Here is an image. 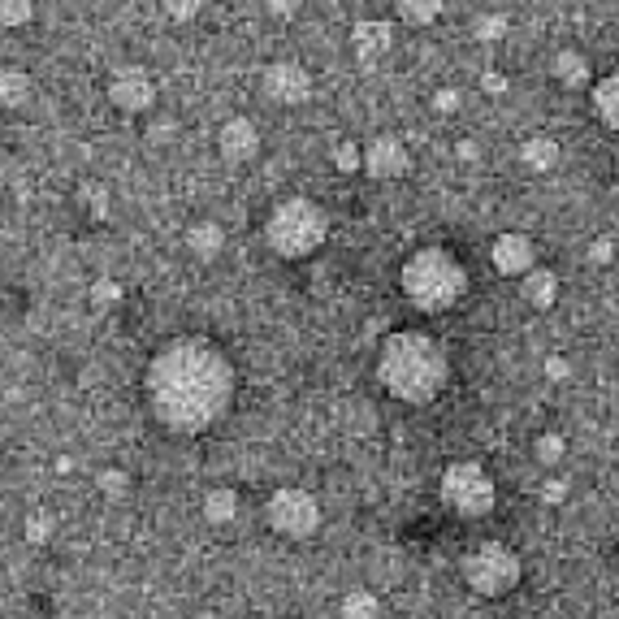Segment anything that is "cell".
<instances>
[{"label":"cell","instance_id":"obj_1","mask_svg":"<svg viewBox=\"0 0 619 619\" xmlns=\"http://www.w3.org/2000/svg\"><path fill=\"white\" fill-rule=\"evenodd\" d=\"M234 364L213 338H169L161 351L148 360L143 373V394L156 416V425L195 438L208 433L234 403Z\"/></svg>","mask_w":619,"mask_h":619},{"label":"cell","instance_id":"obj_2","mask_svg":"<svg viewBox=\"0 0 619 619\" xmlns=\"http://www.w3.org/2000/svg\"><path fill=\"white\" fill-rule=\"evenodd\" d=\"M373 373L390 399L407 407H429L451 381V355H446L442 338L425 334V329H394L381 338Z\"/></svg>","mask_w":619,"mask_h":619},{"label":"cell","instance_id":"obj_3","mask_svg":"<svg viewBox=\"0 0 619 619\" xmlns=\"http://www.w3.org/2000/svg\"><path fill=\"white\" fill-rule=\"evenodd\" d=\"M468 269L451 247L442 243H429V247H416L412 256L403 260L399 269V291L403 299L412 304L416 312H429V316H442L451 312L459 299L468 295Z\"/></svg>","mask_w":619,"mask_h":619},{"label":"cell","instance_id":"obj_4","mask_svg":"<svg viewBox=\"0 0 619 619\" xmlns=\"http://www.w3.org/2000/svg\"><path fill=\"white\" fill-rule=\"evenodd\" d=\"M329 239V217L316 200L291 195V200L273 204L265 217V243L278 260H308L321 252V243Z\"/></svg>","mask_w":619,"mask_h":619},{"label":"cell","instance_id":"obj_5","mask_svg":"<svg viewBox=\"0 0 619 619\" xmlns=\"http://www.w3.org/2000/svg\"><path fill=\"white\" fill-rule=\"evenodd\" d=\"M438 494H442V507L459 520H485L498 507V485L477 459H455V464H446Z\"/></svg>","mask_w":619,"mask_h":619},{"label":"cell","instance_id":"obj_6","mask_svg":"<svg viewBox=\"0 0 619 619\" xmlns=\"http://www.w3.org/2000/svg\"><path fill=\"white\" fill-rule=\"evenodd\" d=\"M459 572H464V585L477 598H507L511 589H520V581H524V563L507 542L472 546L464 563H459Z\"/></svg>","mask_w":619,"mask_h":619},{"label":"cell","instance_id":"obj_7","mask_svg":"<svg viewBox=\"0 0 619 619\" xmlns=\"http://www.w3.org/2000/svg\"><path fill=\"white\" fill-rule=\"evenodd\" d=\"M265 520L286 542H304V537L321 529V503H316V494L304 490V485H282V490L269 494Z\"/></svg>","mask_w":619,"mask_h":619},{"label":"cell","instance_id":"obj_8","mask_svg":"<svg viewBox=\"0 0 619 619\" xmlns=\"http://www.w3.org/2000/svg\"><path fill=\"white\" fill-rule=\"evenodd\" d=\"M260 91H265L269 104L299 109V104L312 100V74L299 61H273L265 70V78H260Z\"/></svg>","mask_w":619,"mask_h":619},{"label":"cell","instance_id":"obj_9","mask_svg":"<svg viewBox=\"0 0 619 619\" xmlns=\"http://www.w3.org/2000/svg\"><path fill=\"white\" fill-rule=\"evenodd\" d=\"M109 104L117 113H148L156 104V78L143 70V65H122L113 78H109Z\"/></svg>","mask_w":619,"mask_h":619},{"label":"cell","instance_id":"obj_10","mask_svg":"<svg viewBox=\"0 0 619 619\" xmlns=\"http://www.w3.org/2000/svg\"><path fill=\"white\" fill-rule=\"evenodd\" d=\"M490 265L498 278H524V273H533L537 269V243L529 239V234H520V230H507V234H498V239L490 243Z\"/></svg>","mask_w":619,"mask_h":619},{"label":"cell","instance_id":"obj_11","mask_svg":"<svg viewBox=\"0 0 619 619\" xmlns=\"http://www.w3.org/2000/svg\"><path fill=\"white\" fill-rule=\"evenodd\" d=\"M412 169V152L399 135H373L364 143V174L377 182H394Z\"/></svg>","mask_w":619,"mask_h":619},{"label":"cell","instance_id":"obj_12","mask_svg":"<svg viewBox=\"0 0 619 619\" xmlns=\"http://www.w3.org/2000/svg\"><path fill=\"white\" fill-rule=\"evenodd\" d=\"M217 152L226 165H247L260 156V130L252 117H230V122H221L217 130Z\"/></svg>","mask_w":619,"mask_h":619},{"label":"cell","instance_id":"obj_13","mask_svg":"<svg viewBox=\"0 0 619 619\" xmlns=\"http://www.w3.org/2000/svg\"><path fill=\"white\" fill-rule=\"evenodd\" d=\"M351 44H355V57L360 61H381L394 48V22H386V18L355 22L351 26Z\"/></svg>","mask_w":619,"mask_h":619},{"label":"cell","instance_id":"obj_14","mask_svg":"<svg viewBox=\"0 0 619 619\" xmlns=\"http://www.w3.org/2000/svg\"><path fill=\"white\" fill-rule=\"evenodd\" d=\"M550 78L568 91H581L594 83V61H589L581 48H559L555 57H550Z\"/></svg>","mask_w":619,"mask_h":619},{"label":"cell","instance_id":"obj_15","mask_svg":"<svg viewBox=\"0 0 619 619\" xmlns=\"http://www.w3.org/2000/svg\"><path fill=\"white\" fill-rule=\"evenodd\" d=\"M559 291H563V282H559L555 269H542V265H537L533 273H524V278H520L524 304L537 308V312H550V308H555V304H559Z\"/></svg>","mask_w":619,"mask_h":619},{"label":"cell","instance_id":"obj_16","mask_svg":"<svg viewBox=\"0 0 619 619\" xmlns=\"http://www.w3.org/2000/svg\"><path fill=\"white\" fill-rule=\"evenodd\" d=\"M559 161H563L559 139H550V135H529V139H524V148H520V165L529 169V174H555Z\"/></svg>","mask_w":619,"mask_h":619},{"label":"cell","instance_id":"obj_17","mask_svg":"<svg viewBox=\"0 0 619 619\" xmlns=\"http://www.w3.org/2000/svg\"><path fill=\"white\" fill-rule=\"evenodd\" d=\"M187 252L195 260H217L221 252H226V230H221L217 221H195V226L187 230Z\"/></svg>","mask_w":619,"mask_h":619},{"label":"cell","instance_id":"obj_18","mask_svg":"<svg viewBox=\"0 0 619 619\" xmlns=\"http://www.w3.org/2000/svg\"><path fill=\"white\" fill-rule=\"evenodd\" d=\"M239 507L243 503H239V494H234L230 485H213V490L204 494V503H200L204 520L217 524V529H221V524H230V520H239Z\"/></svg>","mask_w":619,"mask_h":619},{"label":"cell","instance_id":"obj_19","mask_svg":"<svg viewBox=\"0 0 619 619\" xmlns=\"http://www.w3.org/2000/svg\"><path fill=\"white\" fill-rule=\"evenodd\" d=\"M594 113H598L602 126L619 135V70L594 83Z\"/></svg>","mask_w":619,"mask_h":619},{"label":"cell","instance_id":"obj_20","mask_svg":"<svg viewBox=\"0 0 619 619\" xmlns=\"http://www.w3.org/2000/svg\"><path fill=\"white\" fill-rule=\"evenodd\" d=\"M31 100V74L18 65H0V104L5 109H22Z\"/></svg>","mask_w":619,"mask_h":619},{"label":"cell","instance_id":"obj_21","mask_svg":"<svg viewBox=\"0 0 619 619\" xmlns=\"http://www.w3.org/2000/svg\"><path fill=\"white\" fill-rule=\"evenodd\" d=\"M446 0H394V13H399L403 26H433L442 18Z\"/></svg>","mask_w":619,"mask_h":619},{"label":"cell","instance_id":"obj_22","mask_svg":"<svg viewBox=\"0 0 619 619\" xmlns=\"http://www.w3.org/2000/svg\"><path fill=\"white\" fill-rule=\"evenodd\" d=\"M338 615L342 619H381V598L373 589H347L338 602Z\"/></svg>","mask_w":619,"mask_h":619},{"label":"cell","instance_id":"obj_23","mask_svg":"<svg viewBox=\"0 0 619 619\" xmlns=\"http://www.w3.org/2000/svg\"><path fill=\"white\" fill-rule=\"evenodd\" d=\"M329 161H334L338 174H364V143L338 139L334 148H329Z\"/></svg>","mask_w":619,"mask_h":619},{"label":"cell","instance_id":"obj_24","mask_svg":"<svg viewBox=\"0 0 619 619\" xmlns=\"http://www.w3.org/2000/svg\"><path fill=\"white\" fill-rule=\"evenodd\" d=\"M472 35H477L481 44H503L511 35V18L507 13H481V18L472 22Z\"/></svg>","mask_w":619,"mask_h":619},{"label":"cell","instance_id":"obj_25","mask_svg":"<svg viewBox=\"0 0 619 619\" xmlns=\"http://www.w3.org/2000/svg\"><path fill=\"white\" fill-rule=\"evenodd\" d=\"M78 204H83L87 217L104 221L109 217V187H104V182H83V187H78Z\"/></svg>","mask_w":619,"mask_h":619},{"label":"cell","instance_id":"obj_26","mask_svg":"<svg viewBox=\"0 0 619 619\" xmlns=\"http://www.w3.org/2000/svg\"><path fill=\"white\" fill-rule=\"evenodd\" d=\"M35 18V0H0V26H9V31H18Z\"/></svg>","mask_w":619,"mask_h":619},{"label":"cell","instance_id":"obj_27","mask_svg":"<svg viewBox=\"0 0 619 619\" xmlns=\"http://www.w3.org/2000/svg\"><path fill=\"white\" fill-rule=\"evenodd\" d=\"M96 485H100L104 498H122V494H130V472H122V468H104V472H96Z\"/></svg>","mask_w":619,"mask_h":619},{"label":"cell","instance_id":"obj_28","mask_svg":"<svg viewBox=\"0 0 619 619\" xmlns=\"http://www.w3.org/2000/svg\"><path fill=\"white\" fill-rule=\"evenodd\" d=\"M52 529H57V524H52V516H44V511H35V516H26V524H22V537L31 546H44L48 537H52Z\"/></svg>","mask_w":619,"mask_h":619},{"label":"cell","instance_id":"obj_29","mask_svg":"<svg viewBox=\"0 0 619 619\" xmlns=\"http://www.w3.org/2000/svg\"><path fill=\"white\" fill-rule=\"evenodd\" d=\"M533 455H537V464H559L563 459V438L559 433H542V438L533 442Z\"/></svg>","mask_w":619,"mask_h":619},{"label":"cell","instance_id":"obj_30","mask_svg":"<svg viewBox=\"0 0 619 619\" xmlns=\"http://www.w3.org/2000/svg\"><path fill=\"white\" fill-rule=\"evenodd\" d=\"M117 299H122V286H117L113 278H96V282H91V304H96V308H113Z\"/></svg>","mask_w":619,"mask_h":619},{"label":"cell","instance_id":"obj_31","mask_svg":"<svg viewBox=\"0 0 619 619\" xmlns=\"http://www.w3.org/2000/svg\"><path fill=\"white\" fill-rule=\"evenodd\" d=\"M165 5V18L169 22H191L200 18V0H161Z\"/></svg>","mask_w":619,"mask_h":619},{"label":"cell","instance_id":"obj_32","mask_svg":"<svg viewBox=\"0 0 619 619\" xmlns=\"http://www.w3.org/2000/svg\"><path fill=\"white\" fill-rule=\"evenodd\" d=\"M481 91H485V96H507V91H511V78L498 74V70H485V74H481Z\"/></svg>","mask_w":619,"mask_h":619},{"label":"cell","instance_id":"obj_33","mask_svg":"<svg viewBox=\"0 0 619 619\" xmlns=\"http://www.w3.org/2000/svg\"><path fill=\"white\" fill-rule=\"evenodd\" d=\"M265 9L273 13V18H295V13H304V0H265Z\"/></svg>","mask_w":619,"mask_h":619},{"label":"cell","instance_id":"obj_34","mask_svg":"<svg viewBox=\"0 0 619 619\" xmlns=\"http://www.w3.org/2000/svg\"><path fill=\"white\" fill-rule=\"evenodd\" d=\"M433 109H438V113H455V109H459V91H455V87L438 91V96H433Z\"/></svg>","mask_w":619,"mask_h":619},{"label":"cell","instance_id":"obj_35","mask_svg":"<svg viewBox=\"0 0 619 619\" xmlns=\"http://www.w3.org/2000/svg\"><path fill=\"white\" fill-rule=\"evenodd\" d=\"M568 373H572L568 360H559V355H550V360H546V377L550 381H568Z\"/></svg>","mask_w":619,"mask_h":619},{"label":"cell","instance_id":"obj_36","mask_svg":"<svg viewBox=\"0 0 619 619\" xmlns=\"http://www.w3.org/2000/svg\"><path fill=\"white\" fill-rule=\"evenodd\" d=\"M542 498H546V503H563V498H568V481H546Z\"/></svg>","mask_w":619,"mask_h":619},{"label":"cell","instance_id":"obj_37","mask_svg":"<svg viewBox=\"0 0 619 619\" xmlns=\"http://www.w3.org/2000/svg\"><path fill=\"white\" fill-rule=\"evenodd\" d=\"M589 256H594V260H598V265H602V260H611V256H615V247H611V239H598L594 247H589Z\"/></svg>","mask_w":619,"mask_h":619},{"label":"cell","instance_id":"obj_38","mask_svg":"<svg viewBox=\"0 0 619 619\" xmlns=\"http://www.w3.org/2000/svg\"><path fill=\"white\" fill-rule=\"evenodd\" d=\"M459 156H464V161H477V156H481V148H477V143H472V139H459V148H455Z\"/></svg>","mask_w":619,"mask_h":619},{"label":"cell","instance_id":"obj_39","mask_svg":"<svg viewBox=\"0 0 619 619\" xmlns=\"http://www.w3.org/2000/svg\"><path fill=\"white\" fill-rule=\"evenodd\" d=\"M195 619H226V615H217V611H200V615H195Z\"/></svg>","mask_w":619,"mask_h":619},{"label":"cell","instance_id":"obj_40","mask_svg":"<svg viewBox=\"0 0 619 619\" xmlns=\"http://www.w3.org/2000/svg\"><path fill=\"white\" fill-rule=\"evenodd\" d=\"M615 178H619V156H615Z\"/></svg>","mask_w":619,"mask_h":619}]
</instances>
